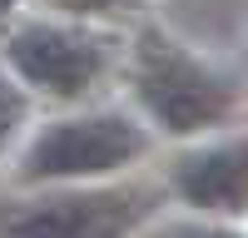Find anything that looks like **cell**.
<instances>
[{"label":"cell","mask_w":248,"mask_h":238,"mask_svg":"<svg viewBox=\"0 0 248 238\" xmlns=\"http://www.w3.org/2000/svg\"><path fill=\"white\" fill-rule=\"evenodd\" d=\"M154 208L149 189H90L25 208L10 238H129Z\"/></svg>","instance_id":"cell-4"},{"label":"cell","mask_w":248,"mask_h":238,"mask_svg":"<svg viewBox=\"0 0 248 238\" xmlns=\"http://www.w3.org/2000/svg\"><path fill=\"white\" fill-rule=\"evenodd\" d=\"M154 238H243V233H233V228H218V223H164Z\"/></svg>","instance_id":"cell-7"},{"label":"cell","mask_w":248,"mask_h":238,"mask_svg":"<svg viewBox=\"0 0 248 238\" xmlns=\"http://www.w3.org/2000/svg\"><path fill=\"white\" fill-rule=\"evenodd\" d=\"M149 149L144 134L129 114H75L45 124L25 159H20V178L25 184H60V178H94L114 174Z\"/></svg>","instance_id":"cell-2"},{"label":"cell","mask_w":248,"mask_h":238,"mask_svg":"<svg viewBox=\"0 0 248 238\" xmlns=\"http://www.w3.org/2000/svg\"><path fill=\"white\" fill-rule=\"evenodd\" d=\"M55 10H65V15H99V10H119V5H129V0H50Z\"/></svg>","instance_id":"cell-8"},{"label":"cell","mask_w":248,"mask_h":238,"mask_svg":"<svg viewBox=\"0 0 248 238\" xmlns=\"http://www.w3.org/2000/svg\"><path fill=\"white\" fill-rule=\"evenodd\" d=\"M169 178L184 204L203 213H248V134L179 154Z\"/></svg>","instance_id":"cell-5"},{"label":"cell","mask_w":248,"mask_h":238,"mask_svg":"<svg viewBox=\"0 0 248 238\" xmlns=\"http://www.w3.org/2000/svg\"><path fill=\"white\" fill-rule=\"evenodd\" d=\"M0 5H15V0H0Z\"/></svg>","instance_id":"cell-9"},{"label":"cell","mask_w":248,"mask_h":238,"mask_svg":"<svg viewBox=\"0 0 248 238\" xmlns=\"http://www.w3.org/2000/svg\"><path fill=\"white\" fill-rule=\"evenodd\" d=\"M10 65L40 94L79 99L99 85L109 55L94 35H79V30H65V25H40L35 20V25H20L10 35Z\"/></svg>","instance_id":"cell-3"},{"label":"cell","mask_w":248,"mask_h":238,"mask_svg":"<svg viewBox=\"0 0 248 238\" xmlns=\"http://www.w3.org/2000/svg\"><path fill=\"white\" fill-rule=\"evenodd\" d=\"M134 94L149 109V119L169 134H199L214 124H229L243 94L229 74L179 50L169 35H144L134 55Z\"/></svg>","instance_id":"cell-1"},{"label":"cell","mask_w":248,"mask_h":238,"mask_svg":"<svg viewBox=\"0 0 248 238\" xmlns=\"http://www.w3.org/2000/svg\"><path fill=\"white\" fill-rule=\"evenodd\" d=\"M25 124V89L10 74H0V149L15 139V129Z\"/></svg>","instance_id":"cell-6"}]
</instances>
